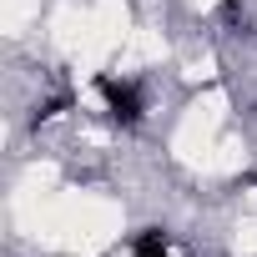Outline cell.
Instances as JSON below:
<instances>
[{
  "label": "cell",
  "instance_id": "obj_2",
  "mask_svg": "<svg viewBox=\"0 0 257 257\" xmlns=\"http://www.w3.org/2000/svg\"><path fill=\"white\" fill-rule=\"evenodd\" d=\"M137 257H172V247H167L162 232H142L137 237Z\"/></svg>",
  "mask_w": 257,
  "mask_h": 257
},
{
  "label": "cell",
  "instance_id": "obj_1",
  "mask_svg": "<svg viewBox=\"0 0 257 257\" xmlns=\"http://www.w3.org/2000/svg\"><path fill=\"white\" fill-rule=\"evenodd\" d=\"M96 91L106 96V111L121 121V126H137L142 121V91L132 86V81H116V76H101L96 81Z\"/></svg>",
  "mask_w": 257,
  "mask_h": 257
}]
</instances>
